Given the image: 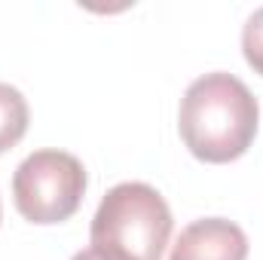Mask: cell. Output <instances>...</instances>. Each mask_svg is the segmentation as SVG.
Instances as JSON below:
<instances>
[{"label": "cell", "instance_id": "6da1fadb", "mask_svg": "<svg viewBox=\"0 0 263 260\" xmlns=\"http://www.w3.org/2000/svg\"><path fill=\"white\" fill-rule=\"evenodd\" d=\"M260 126V104L254 92L227 70L196 77L178 110V129L187 150L211 165L233 162L248 153Z\"/></svg>", "mask_w": 263, "mask_h": 260}, {"label": "cell", "instance_id": "7a4b0ae2", "mask_svg": "<svg viewBox=\"0 0 263 260\" xmlns=\"http://www.w3.org/2000/svg\"><path fill=\"white\" fill-rule=\"evenodd\" d=\"M92 248L120 260H162L172 239V208L144 181L110 187L89 227Z\"/></svg>", "mask_w": 263, "mask_h": 260}, {"label": "cell", "instance_id": "3957f363", "mask_svg": "<svg viewBox=\"0 0 263 260\" xmlns=\"http://www.w3.org/2000/svg\"><path fill=\"white\" fill-rule=\"evenodd\" d=\"M86 196V169L67 150H34L12 175V199L25 220L49 227L77 214Z\"/></svg>", "mask_w": 263, "mask_h": 260}, {"label": "cell", "instance_id": "277c9868", "mask_svg": "<svg viewBox=\"0 0 263 260\" xmlns=\"http://www.w3.org/2000/svg\"><path fill=\"white\" fill-rule=\"evenodd\" d=\"M168 260H248V236L227 217H202L181 230Z\"/></svg>", "mask_w": 263, "mask_h": 260}, {"label": "cell", "instance_id": "5b68a950", "mask_svg": "<svg viewBox=\"0 0 263 260\" xmlns=\"http://www.w3.org/2000/svg\"><path fill=\"white\" fill-rule=\"evenodd\" d=\"M28 123H31V110L25 95L15 86L0 83V153H6L25 138Z\"/></svg>", "mask_w": 263, "mask_h": 260}, {"label": "cell", "instance_id": "8992f818", "mask_svg": "<svg viewBox=\"0 0 263 260\" xmlns=\"http://www.w3.org/2000/svg\"><path fill=\"white\" fill-rule=\"evenodd\" d=\"M242 55L254 67V73L263 77V6L254 9L242 28Z\"/></svg>", "mask_w": 263, "mask_h": 260}, {"label": "cell", "instance_id": "52a82bcc", "mask_svg": "<svg viewBox=\"0 0 263 260\" xmlns=\"http://www.w3.org/2000/svg\"><path fill=\"white\" fill-rule=\"evenodd\" d=\"M70 260H120V257L104 254V251H98V248H83V251H77Z\"/></svg>", "mask_w": 263, "mask_h": 260}]
</instances>
